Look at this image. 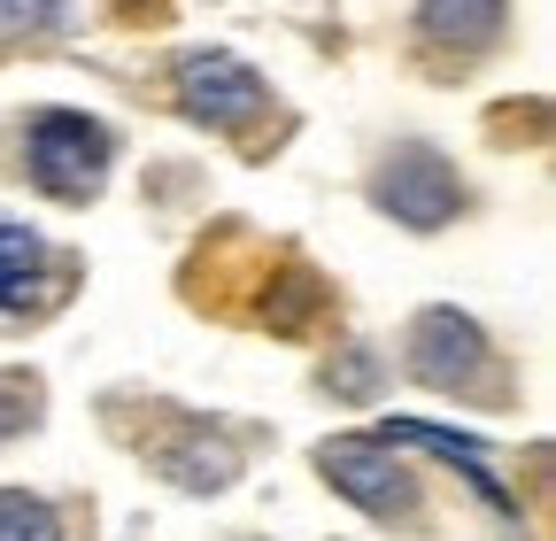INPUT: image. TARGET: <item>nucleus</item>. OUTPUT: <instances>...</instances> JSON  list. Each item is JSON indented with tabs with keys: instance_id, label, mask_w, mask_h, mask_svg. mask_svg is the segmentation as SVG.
Here are the masks:
<instances>
[{
	"instance_id": "obj_1",
	"label": "nucleus",
	"mask_w": 556,
	"mask_h": 541,
	"mask_svg": "<svg viewBox=\"0 0 556 541\" xmlns=\"http://www.w3.org/2000/svg\"><path fill=\"white\" fill-rule=\"evenodd\" d=\"M178 109H186L193 124L240 131V124H255V116L270 109V93H263V78L248 71L240 54H225V47H193V54H178Z\"/></svg>"
},
{
	"instance_id": "obj_2",
	"label": "nucleus",
	"mask_w": 556,
	"mask_h": 541,
	"mask_svg": "<svg viewBox=\"0 0 556 541\" xmlns=\"http://www.w3.org/2000/svg\"><path fill=\"white\" fill-rule=\"evenodd\" d=\"M101 171H109V131H101L93 116L54 109V116L31 124V178H39L47 193L86 201V193L101 186Z\"/></svg>"
},
{
	"instance_id": "obj_3",
	"label": "nucleus",
	"mask_w": 556,
	"mask_h": 541,
	"mask_svg": "<svg viewBox=\"0 0 556 541\" xmlns=\"http://www.w3.org/2000/svg\"><path fill=\"white\" fill-rule=\"evenodd\" d=\"M317 464H325V480L371 518H409L417 511V480H409V464H394L387 441H325Z\"/></svg>"
},
{
	"instance_id": "obj_4",
	"label": "nucleus",
	"mask_w": 556,
	"mask_h": 541,
	"mask_svg": "<svg viewBox=\"0 0 556 541\" xmlns=\"http://www.w3.org/2000/svg\"><path fill=\"white\" fill-rule=\"evenodd\" d=\"M379 210H394L409 232H433L464 210V186L433 148H394L387 171H379Z\"/></svg>"
},
{
	"instance_id": "obj_5",
	"label": "nucleus",
	"mask_w": 556,
	"mask_h": 541,
	"mask_svg": "<svg viewBox=\"0 0 556 541\" xmlns=\"http://www.w3.org/2000/svg\"><path fill=\"white\" fill-rule=\"evenodd\" d=\"M409 356H417V379H433V387H479V372H486L479 325L456 317V310H426V317H417Z\"/></svg>"
},
{
	"instance_id": "obj_6",
	"label": "nucleus",
	"mask_w": 556,
	"mask_h": 541,
	"mask_svg": "<svg viewBox=\"0 0 556 541\" xmlns=\"http://www.w3.org/2000/svg\"><path fill=\"white\" fill-rule=\"evenodd\" d=\"M417 32H426L433 47L479 54V47H495V32H503V0H426V9H417Z\"/></svg>"
},
{
	"instance_id": "obj_7",
	"label": "nucleus",
	"mask_w": 556,
	"mask_h": 541,
	"mask_svg": "<svg viewBox=\"0 0 556 541\" xmlns=\"http://www.w3.org/2000/svg\"><path fill=\"white\" fill-rule=\"evenodd\" d=\"M371 441H387V449H394V441H409V449H433V456H448V464H464V480H471V488H479L486 503H510V495H503V480H495V471H486V456H479L471 441H456V433H441V426H409V418H387V426H379Z\"/></svg>"
},
{
	"instance_id": "obj_8",
	"label": "nucleus",
	"mask_w": 556,
	"mask_h": 541,
	"mask_svg": "<svg viewBox=\"0 0 556 541\" xmlns=\"http://www.w3.org/2000/svg\"><path fill=\"white\" fill-rule=\"evenodd\" d=\"M47 248H39V232L31 225H0V310H24V302H39V287H47Z\"/></svg>"
},
{
	"instance_id": "obj_9",
	"label": "nucleus",
	"mask_w": 556,
	"mask_h": 541,
	"mask_svg": "<svg viewBox=\"0 0 556 541\" xmlns=\"http://www.w3.org/2000/svg\"><path fill=\"white\" fill-rule=\"evenodd\" d=\"M232 464H240V456H232V441L193 433V441L170 456V480H178V488H225V480H232Z\"/></svg>"
},
{
	"instance_id": "obj_10",
	"label": "nucleus",
	"mask_w": 556,
	"mask_h": 541,
	"mask_svg": "<svg viewBox=\"0 0 556 541\" xmlns=\"http://www.w3.org/2000/svg\"><path fill=\"white\" fill-rule=\"evenodd\" d=\"M278 294H287V302H263V317H270L278 332H302V325L325 310V287L309 279V270H287V279H278Z\"/></svg>"
},
{
	"instance_id": "obj_11",
	"label": "nucleus",
	"mask_w": 556,
	"mask_h": 541,
	"mask_svg": "<svg viewBox=\"0 0 556 541\" xmlns=\"http://www.w3.org/2000/svg\"><path fill=\"white\" fill-rule=\"evenodd\" d=\"M0 541H62V526H54V511L39 503V495H0Z\"/></svg>"
},
{
	"instance_id": "obj_12",
	"label": "nucleus",
	"mask_w": 556,
	"mask_h": 541,
	"mask_svg": "<svg viewBox=\"0 0 556 541\" xmlns=\"http://www.w3.org/2000/svg\"><path fill=\"white\" fill-rule=\"evenodd\" d=\"M31 418H39V387H31L24 372H0V441L24 433Z\"/></svg>"
},
{
	"instance_id": "obj_13",
	"label": "nucleus",
	"mask_w": 556,
	"mask_h": 541,
	"mask_svg": "<svg viewBox=\"0 0 556 541\" xmlns=\"http://www.w3.org/2000/svg\"><path fill=\"white\" fill-rule=\"evenodd\" d=\"M54 24V0H0V39H24Z\"/></svg>"
}]
</instances>
